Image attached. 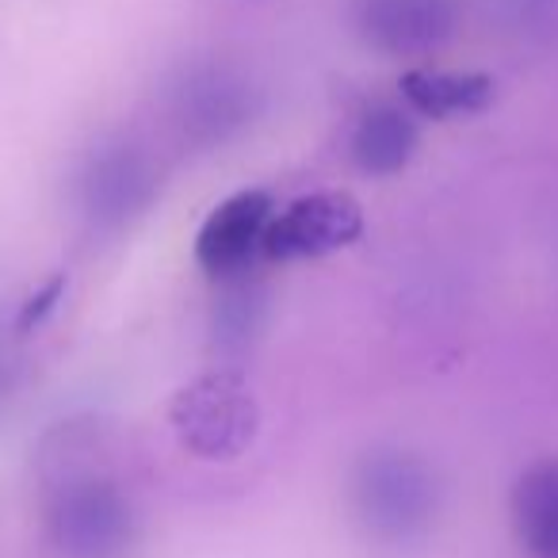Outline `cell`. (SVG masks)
I'll use <instances>...</instances> for the list:
<instances>
[{"label":"cell","mask_w":558,"mask_h":558,"mask_svg":"<svg viewBox=\"0 0 558 558\" xmlns=\"http://www.w3.org/2000/svg\"><path fill=\"white\" fill-rule=\"evenodd\" d=\"M169 421L177 440L199 459H238L260 433V405L241 372H203L172 395Z\"/></svg>","instance_id":"1"},{"label":"cell","mask_w":558,"mask_h":558,"mask_svg":"<svg viewBox=\"0 0 558 558\" xmlns=\"http://www.w3.org/2000/svg\"><path fill=\"white\" fill-rule=\"evenodd\" d=\"M352 505L367 535L383 543H410L433 527L440 489L421 459L405 451H375L360 463Z\"/></svg>","instance_id":"2"},{"label":"cell","mask_w":558,"mask_h":558,"mask_svg":"<svg viewBox=\"0 0 558 558\" xmlns=\"http://www.w3.org/2000/svg\"><path fill=\"white\" fill-rule=\"evenodd\" d=\"M47 524L62 558H131L138 539L126 494L100 474L65 478L50 494Z\"/></svg>","instance_id":"3"},{"label":"cell","mask_w":558,"mask_h":558,"mask_svg":"<svg viewBox=\"0 0 558 558\" xmlns=\"http://www.w3.org/2000/svg\"><path fill=\"white\" fill-rule=\"evenodd\" d=\"M364 233V207L349 192H311L271 215L260 253L268 260H318L356 245Z\"/></svg>","instance_id":"4"},{"label":"cell","mask_w":558,"mask_h":558,"mask_svg":"<svg viewBox=\"0 0 558 558\" xmlns=\"http://www.w3.org/2000/svg\"><path fill=\"white\" fill-rule=\"evenodd\" d=\"M459 20L456 0H356L360 35L395 58L433 54L451 39Z\"/></svg>","instance_id":"5"},{"label":"cell","mask_w":558,"mask_h":558,"mask_svg":"<svg viewBox=\"0 0 558 558\" xmlns=\"http://www.w3.org/2000/svg\"><path fill=\"white\" fill-rule=\"evenodd\" d=\"M276 203L264 187H245L233 192L203 218L195 233V260L207 276H233L241 271L253 253H260L264 230H268Z\"/></svg>","instance_id":"6"},{"label":"cell","mask_w":558,"mask_h":558,"mask_svg":"<svg viewBox=\"0 0 558 558\" xmlns=\"http://www.w3.org/2000/svg\"><path fill=\"white\" fill-rule=\"evenodd\" d=\"M398 88H402L405 108L433 123L482 116L497 104V81L474 70H410L402 73Z\"/></svg>","instance_id":"7"},{"label":"cell","mask_w":558,"mask_h":558,"mask_svg":"<svg viewBox=\"0 0 558 558\" xmlns=\"http://www.w3.org/2000/svg\"><path fill=\"white\" fill-rule=\"evenodd\" d=\"M421 146L417 119L402 104H372L356 119L349 138V154L372 177H395L413 161Z\"/></svg>","instance_id":"8"},{"label":"cell","mask_w":558,"mask_h":558,"mask_svg":"<svg viewBox=\"0 0 558 558\" xmlns=\"http://www.w3.org/2000/svg\"><path fill=\"white\" fill-rule=\"evenodd\" d=\"M512 524L535 558H558V459L532 463L517 478Z\"/></svg>","instance_id":"9"},{"label":"cell","mask_w":558,"mask_h":558,"mask_svg":"<svg viewBox=\"0 0 558 558\" xmlns=\"http://www.w3.org/2000/svg\"><path fill=\"white\" fill-rule=\"evenodd\" d=\"M58 291H62V279H50V288L43 291L39 299H32V303H27V311H24V318H20V326H32V322H39L43 314L50 311V306H54V299H58Z\"/></svg>","instance_id":"10"}]
</instances>
